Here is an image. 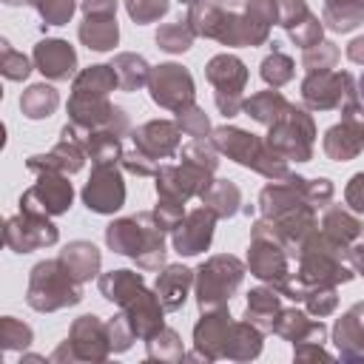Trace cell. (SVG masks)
<instances>
[{
  "mask_svg": "<svg viewBox=\"0 0 364 364\" xmlns=\"http://www.w3.org/2000/svg\"><path fill=\"white\" fill-rule=\"evenodd\" d=\"M361 94H364V74H361Z\"/></svg>",
  "mask_w": 364,
  "mask_h": 364,
  "instance_id": "6da1fadb",
  "label": "cell"
}]
</instances>
